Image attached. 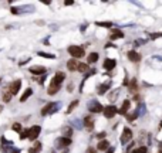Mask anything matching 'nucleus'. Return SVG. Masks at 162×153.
Masks as SVG:
<instances>
[{
	"mask_svg": "<svg viewBox=\"0 0 162 153\" xmlns=\"http://www.w3.org/2000/svg\"><path fill=\"white\" fill-rule=\"evenodd\" d=\"M64 79H66V74H64L63 71L56 73V75L53 76L51 81H50V85H48L47 94H48V95H56V94L58 92V89H60V86H61V84H63Z\"/></svg>",
	"mask_w": 162,
	"mask_h": 153,
	"instance_id": "obj_1",
	"label": "nucleus"
},
{
	"mask_svg": "<svg viewBox=\"0 0 162 153\" xmlns=\"http://www.w3.org/2000/svg\"><path fill=\"white\" fill-rule=\"evenodd\" d=\"M67 50H68V54H70V55H73V58H74V60H76V58H81V57H84V55H85L84 47H81V45H70Z\"/></svg>",
	"mask_w": 162,
	"mask_h": 153,
	"instance_id": "obj_2",
	"label": "nucleus"
},
{
	"mask_svg": "<svg viewBox=\"0 0 162 153\" xmlns=\"http://www.w3.org/2000/svg\"><path fill=\"white\" fill-rule=\"evenodd\" d=\"M40 132H41V128L39 125H34V126H31L30 129H27V138H29L30 140H36V139L39 138Z\"/></svg>",
	"mask_w": 162,
	"mask_h": 153,
	"instance_id": "obj_3",
	"label": "nucleus"
},
{
	"mask_svg": "<svg viewBox=\"0 0 162 153\" xmlns=\"http://www.w3.org/2000/svg\"><path fill=\"white\" fill-rule=\"evenodd\" d=\"M102 109H104V106L97 101H91L90 105H88V111L91 114H100V112H102Z\"/></svg>",
	"mask_w": 162,
	"mask_h": 153,
	"instance_id": "obj_4",
	"label": "nucleus"
},
{
	"mask_svg": "<svg viewBox=\"0 0 162 153\" xmlns=\"http://www.w3.org/2000/svg\"><path fill=\"white\" fill-rule=\"evenodd\" d=\"M57 109H58L57 104H54V102H48V104H47V105L41 109V115H43V116H46V115H48V114H54Z\"/></svg>",
	"mask_w": 162,
	"mask_h": 153,
	"instance_id": "obj_5",
	"label": "nucleus"
},
{
	"mask_svg": "<svg viewBox=\"0 0 162 153\" xmlns=\"http://www.w3.org/2000/svg\"><path fill=\"white\" fill-rule=\"evenodd\" d=\"M71 145V139L68 138H64V136H60L57 140H56V148L57 149H63V148H67Z\"/></svg>",
	"mask_w": 162,
	"mask_h": 153,
	"instance_id": "obj_6",
	"label": "nucleus"
},
{
	"mask_svg": "<svg viewBox=\"0 0 162 153\" xmlns=\"http://www.w3.org/2000/svg\"><path fill=\"white\" fill-rule=\"evenodd\" d=\"M117 108L114 106V105H110V106H105L104 109H102V114H104V116L107 118V119H111V118H114L115 115H117Z\"/></svg>",
	"mask_w": 162,
	"mask_h": 153,
	"instance_id": "obj_7",
	"label": "nucleus"
},
{
	"mask_svg": "<svg viewBox=\"0 0 162 153\" xmlns=\"http://www.w3.org/2000/svg\"><path fill=\"white\" fill-rule=\"evenodd\" d=\"M20 88H21V81L20 79H16V81H13L10 85H9V92L11 94V95H16L19 91H20Z\"/></svg>",
	"mask_w": 162,
	"mask_h": 153,
	"instance_id": "obj_8",
	"label": "nucleus"
},
{
	"mask_svg": "<svg viewBox=\"0 0 162 153\" xmlns=\"http://www.w3.org/2000/svg\"><path fill=\"white\" fill-rule=\"evenodd\" d=\"M132 139V130L129 128H124L122 130V135H121V143H127Z\"/></svg>",
	"mask_w": 162,
	"mask_h": 153,
	"instance_id": "obj_9",
	"label": "nucleus"
},
{
	"mask_svg": "<svg viewBox=\"0 0 162 153\" xmlns=\"http://www.w3.org/2000/svg\"><path fill=\"white\" fill-rule=\"evenodd\" d=\"M115 65H117V61H115V60H112V58H107V60L104 61V64H102L104 70H107V71L114 70V68H115Z\"/></svg>",
	"mask_w": 162,
	"mask_h": 153,
	"instance_id": "obj_10",
	"label": "nucleus"
},
{
	"mask_svg": "<svg viewBox=\"0 0 162 153\" xmlns=\"http://www.w3.org/2000/svg\"><path fill=\"white\" fill-rule=\"evenodd\" d=\"M128 60L132 61V63H139L141 61V55L137 53V51H128Z\"/></svg>",
	"mask_w": 162,
	"mask_h": 153,
	"instance_id": "obj_11",
	"label": "nucleus"
},
{
	"mask_svg": "<svg viewBox=\"0 0 162 153\" xmlns=\"http://www.w3.org/2000/svg\"><path fill=\"white\" fill-rule=\"evenodd\" d=\"M84 126L87 130H92L94 129V119L92 116H85L84 118Z\"/></svg>",
	"mask_w": 162,
	"mask_h": 153,
	"instance_id": "obj_12",
	"label": "nucleus"
},
{
	"mask_svg": "<svg viewBox=\"0 0 162 153\" xmlns=\"http://www.w3.org/2000/svg\"><path fill=\"white\" fill-rule=\"evenodd\" d=\"M30 73L34 74V75H41L46 73V68L41 67V65H34V67H30Z\"/></svg>",
	"mask_w": 162,
	"mask_h": 153,
	"instance_id": "obj_13",
	"label": "nucleus"
},
{
	"mask_svg": "<svg viewBox=\"0 0 162 153\" xmlns=\"http://www.w3.org/2000/svg\"><path fill=\"white\" fill-rule=\"evenodd\" d=\"M98 58H100V54L98 53H90L87 55V63L88 64H94V63L98 61Z\"/></svg>",
	"mask_w": 162,
	"mask_h": 153,
	"instance_id": "obj_14",
	"label": "nucleus"
},
{
	"mask_svg": "<svg viewBox=\"0 0 162 153\" xmlns=\"http://www.w3.org/2000/svg\"><path fill=\"white\" fill-rule=\"evenodd\" d=\"M128 109H129V101L128 99H125L124 102H122V106L117 111V114L120 115H127V112H128Z\"/></svg>",
	"mask_w": 162,
	"mask_h": 153,
	"instance_id": "obj_15",
	"label": "nucleus"
},
{
	"mask_svg": "<svg viewBox=\"0 0 162 153\" xmlns=\"http://www.w3.org/2000/svg\"><path fill=\"white\" fill-rule=\"evenodd\" d=\"M124 37V33H122L120 29H114L112 31H111V34H110V38L111 40H117V38H122Z\"/></svg>",
	"mask_w": 162,
	"mask_h": 153,
	"instance_id": "obj_16",
	"label": "nucleus"
},
{
	"mask_svg": "<svg viewBox=\"0 0 162 153\" xmlns=\"http://www.w3.org/2000/svg\"><path fill=\"white\" fill-rule=\"evenodd\" d=\"M77 65H78V63H77L74 58H71V60L67 61V68H68V71H77Z\"/></svg>",
	"mask_w": 162,
	"mask_h": 153,
	"instance_id": "obj_17",
	"label": "nucleus"
},
{
	"mask_svg": "<svg viewBox=\"0 0 162 153\" xmlns=\"http://www.w3.org/2000/svg\"><path fill=\"white\" fill-rule=\"evenodd\" d=\"M31 95H33V89H31V88H27V89L24 91V94L20 96V102H26V101H27Z\"/></svg>",
	"mask_w": 162,
	"mask_h": 153,
	"instance_id": "obj_18",
	"label": "nucleus"
},
{
	"mask_svg": "<svg viewBox=\"0 0 162 153\" xmlns=\"http://www.w3.org/2000/svg\"><path fill=\"white\" fill-rule=\"evenodd\" d=\"M108 148H110V142H108V140H105V139L100 140V142H98V145H97V149H98V150H107Z\"/></svg>",
	"mask_w": 162,
	"mask_h": 153,
	"instance_id": "obj_19",
	"label": "nucleus"
},
{
	"mask_svg": "<svg viewBox=\"0 0 162 153\" xmlns=\"http://www.w3.org/2000/svg\"><path fill=\"white\" fill-rule=\"evenodd\" d=\"M61 132H63V136H64V138L71 139V135H73V128H71V126H64Z\"/></svg>",
	"mask_w": 162,
	"mask_h": 153,
	"instance_id": "obj_20",
	"label": "nucleus"
},
{
	"mask_svg": "<svg viewBox=\"0 0 162 153\" xmlns=\"http://www.w3.org/2000/svg\"><path fill=\"white\" fill-rule=\"evenodd\" d=\"M41 146H43V145H41L40 142H36V143L29 149V153H40L41 152Z\"/></svg>",
	"mask_w": 162,
	"mask_h": 153,
	"instance_id": "obj_21",
	"label": "nucleus"
},
{
	"mask_svg": "<svg viewBox=\"0 0 162 153\" xmlns=\"http://www.w3.org/2000/svg\"><path fill=\"white\" fill-rule=\"evenodd\" d=\"M108 88H110V82H105V84H101L100 86H98V94L100 95H104L107 91H108Z\"/></svg>",
	"mask_w": 162,
	"mask_h": 153,
	"instance_id": "obj_22",
	"label": "nucleus"
},
{
	"mask_svg": "<svg viewBox=\"0 0 162 153\" xmlns=\"http://www.w3.org/2000/svg\"><path fill=\"white\" fill-rule=\"evenodd\" d=\"M77 105H78V101H77V99H74V101L70 104V106L67 108V112H66V114L70 115L71 112H73V111H74V109H76V108H77Z\"/></svg>",
	"mask_w": 162,
	"mask_h": 153,
	"instance_id": "obj_23",
	"label": "nucleus"
},
{
	"mask_svg": "<svg viewBox=\"0 0 162 153\" xmlns=\"http://www.w3.org/2000/svg\"><path fill=\"white\" fill-rule=\"evenodd\" d=\"M129 91H132V92H137V91H138V86H137V79H135V78H132V79H131V82H129Z\"/></svg>",
	"mask_w": 162,
	"mask_h": 153,
	"instance_id": "obj_24",
	"label": "nucleus"
},
{
	"mask_svg": "<svg viewBox=\"0 0 162 153\" xmlns=\"http://www.w3.org/2000/svg\"><path fill=\"white\" fill-rule=\"evenodd\" d=\"M88 64H84V63H81V64H78L77 65V71H80V73H87L88 71Z\"/></svg>",
	"mask_w": 162,
	"mask_h": 153,
	"instance_id": "obj_25",
	"label": "nucleus"
},
{
	"mask_svg": "<svg viewBox=\"0 0 162 153\" xmlns=\"http://www.w3.org/2000/svg\"><path fill=\"white\" fill-rule=\"evenodd\" d=\"M11 96H13V95H11V94L9 92V89L6 88V91L3 92V101H4V102H10V99H11Z\"/></svg>",
	"mask_w": 162,
	"mask_h": 153,
	"instance_id": "obj_26",
	"label": "nucleus"
},
{
	"mask_svg": "<svg viewBox=\"0 0 162 153\" xmlns=\"http://www.w3.org/2000/svg\"><path fill=\"white\" fill-rule=\"evenodd\" d=\"M132 153H148V148L147 146H139L135 150H132Z\"/></svg>",
	"mask_w": 162,
	"mask_h": 153,
	"instance_id": "obj_27",
	"label": "nucleus"
},
{
	"mask_svg": "<svg viewBox=\"0 0 162 153\" xmlns=\"http://www.w3.org/2000/svg\"><path fill=\"white\" fill-rule=\"evenodd\" d=\"M39 55H40V57H44V58H50V60H54V58H56V55H53V54H48V53H43V51H40V53H39Z\"/></svg>",
	"mask_w": 162,
	"mask_h": 153,
	"instance_id": "obj_28",
	"label": "nucleus"
},
{
	"mask_svg": "<svg viewBox=\"0 0 162 153\" xmlns=\"http://www.w3.org/2000/svg\"><path fill=\"white\" fill-rule=\"evenodd\" d=\"M137 118H138V112H132V114H128V115H127V119H128L129 122L135 120Z\"/></svg>",
	"mask_w": 162,
	"mask_h": 153,
	"instance_id": "obj_29",
	"label": "nucleus"
},
{
	"mask_svg": "<svg viewBox=\"0 0 162 153\" xmlns=\"http://www.w3.org/2000/svg\"><path fill=\"white\" fill-rule=\"evenodd\" d=\"M11 129H13L14 132H21V123H19V122H16V123H13V126H11Z\"/></svg>",
	"mask_w": 162,
	"mask_h": 153,
	"instance_id": "obj_30",
	"label": "nucleus"
},
{
	"mask_svg": "<svg viewBox=\"0 0 162 153\" xmlns=\"http://www.w3.org/2000/svg\"><path fill=\"white\" fill-rule=\"evenodd\" d=\"M95 24H97V26H100V27H111V26H112L110 21H104V23H101V21H97Z\"/></svg>",
	"mask_w": 162,
	"mask_h": 153,
	"instance_id": "obj_31",
	"label": "nucleus"
},
{
	"mask_svg": "<svg viewBox=\"0 0 162 153\" xmlns=\"http://www.w3.org/2000/svg\"><path fill=\"white\" fill-rule=\"evenodd\" d=\"M20 139H21V140H23V139H27V129L20 132Z\"/></svg>",
	"mask_w": 162,
	"mask_h": 153,
	"instance_id": "obj_32",
	"label": "nucleus"
},
{
	"mask_svg": "<svg viewBox=\"0 0 162 153\" xmlns=\"http://www.w3.org/2000/svg\"><path fill=\"white\" fill-rule=\"evenodd\" d=\"M105 136H107V133H105V132H100V133H97V138H98V139H101V140H102Z\"/></svg>",
	"mask_w": 162,
	"mask_h": 153,
	"instance_id": "obj_33",
	"label": "nucleus"
},
{
	"mask_svg": "<svg viewBox=\"0 0 162 153\" xmlns=\"http://www.w3.org/2000/svg\"><path fill=\"white\" fill-rule=\"evenodd\" d=\"M162 37V33H155V34H151V38L152 40H157V38H161Z\"/></svg>",
	"mask_w": 162,
	"mask_h": 153,
	"instance_id": "obj_34",
	"label": "nucleus"
},
{
	"mask_svg": "<svg viewBox=\"0 0 162 153\" xmlns=\"http://www.w3.org/2000/svg\"><path fill=\"white\" fill-rule=\"evenodd\" d=\"M107 153H114V148H110V150H107Z\"/></svg>",
	"mask_w": 162,
	"mask_h": 153,
	"instance_id": "obj_35",
	"label": "nucleus"
},
{
	"mask_svg": "<svg viewBox=\"0 0 162 153\" xmlns=\"http://www.w3.org/2000/svg\"><path fill=\"white\" fill-rule=\"evenodd\" d=\"M88 153H94V149H88Z\"/></svg>",
	"mask_w": 162,
	"mask_h": 153,
	"instance_id": "obj_36",
	"label": "nucleus"
},
{
	"mask_svg": "<svg viewBox=\"0 0 162 153\" xmlns=\"http://www.w3.org/2000/svg\"><path fill=\"white\" fill-rule=\"evenodd\" d=\"M159 128H161V129H162V120H161V125H159Z\"/></svg>",
	"mask_w": 162,
	"mask_h": 153,
	"instance_id": "obj_37",
	"label": "nucleus"
},
{
	"mask_svg": "<svg viewBox=\"0 0 162 153\" xmlns=\"http://www.w3.org/2000/svg\"><path fill=\"white\" fill-rule=\"evenodd\" d=\"M158 153H162V149H159V152H158Z\"/></svg>",
	"mask_w": 162,
	"mask_h": 153,
	"instance_id": "obj_38",
	"label": "nucleus"
},
{
	"mask_svg": "<svg viewBox=\"0 0 162 153\" xmlns=\"http://www.w3.org/2000/svg\"><path fill=\"white\" fill-rule=\"evenodd\" d=\"M50 153H54V152H50Z\"/></svg>",
	"mask_w": 162,
	"mask_h": 153,
	"instance_id": "obj_39",
	"label": "nucleus"
}]
</instances>
